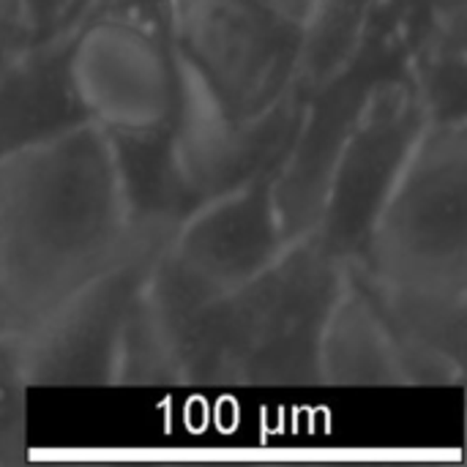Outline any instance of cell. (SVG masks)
Returning <instances> with one entry per match:
<instances>
[{"label": "cell", "mask_w": 467, "mask_h": 467, "mask_svg": "<svg viewBox=\"0 0 467 467\" xmlns=\"http://www.w3.org/2000/svg\"><path fill=\"white\" fill-rule=\"evenodd\" d=\"M156 254H129L22 337L27 386H115L123 328Z\"/></svg>", "instance_id": "cell-8"}, {"label": "cell", "mask_w": 467, "mask_h": 467, "mask_svg": "<svg viewBox=\"0 0 467 467\" xmlns=\"http://www.w3.org/2000/svg\"><path fill=\"white\" fill-rule=\"evenodd\" d=\"M263 3H268V5H274V8H279V11L296 16V19H301V22L306 19V11H309V5H312V0H263Z\"/></svg>", "instance_id": "cell-20"}, {"label": "cell", "mask_w": 467, "mask_h": 467, "mask_svg": "<svg viewBox=\"0 0 467 467\" xmlns=\"http://www.w3.org/2000/svg\"><path fill=\"white\" fill-rule=\"evenodd\" d=\"M0 331H8V328H5V320H3V309H0Z\"/></svg>", "instance_id": "cell-22"}, {"label": "cell", "mask_w": 467, "mask_h": 467, "mask_svg": "<svg viewBox=\"0 0 467 467\" xmlns=\"http://www.w3.org/2000/svg\"><path fill=\"white\" fill-rule=\"evenodd\" d=\"M93 0H68V8H66V16H63V25L60 27H71L77 19H79V14L90 5Z\"/></svg>", "instance_id": "cell-21"}, {"label": "cell", "mask_w": 467, "mask_h": 467, "mask_svg": "<svg viewBox=\"0 0 467 467\" xmlns=\"http://www.w3.org/2000/svg\"><path fill=\"white\" fill-rule=\"evenodd\" d=\"M380 11L402 44L405 60L435 41L467 36V0H380Z\"/></svg>", "instance_id": "cell-16"}, {"label": "cell", "mask_w": 467, "mask_h": 467, "mask_svg": "<svg viewBox=\"0 0 467 467\" xmlns=\"http://www.w3.org/2000/svg\"><path fill=\"white\" fill-rule=\"evenodd\" d=\"M27 389L22 337L0 331V465L25 457Z\"/></svg>", "instance_id": "cell-17"}, {"label": "cell", "mask_w": 467, "mask_h": 467, "mask_svg": "<svg viewBox=\"0 0 467 467\" xmlns=\"http://www.w3.org/2000/svg\"><path fill=\"white\" fill-rule=\"evenodd\" d=\"M96 123L74 77V27L36 38L0 74V161Z\"/></svg>", "instance_id": "cell-12"}, {"label": "cell", "mask_w": 467, "mask_h": 467, "mask_svg": "<svg viewBox=\"0 0 467 467\" xmlns=\"http://www.w3.org/2000/svg\"><path fill=\"white\" fill-rule=\"evenodd\" d=\"M183 66L233 120L268 112L298 79L304 22L263 0H172Z\"/></svg>", "instance_id": "cell-5"}, {"label": "cell", "mask_w": 467, "mask_h": 467, "mask_svg": "<svg viewBox=\"0 0 467 467\" xmlns=\"http://www.w3.org/2000/svg\"><path fill=\"white\" fill-rule=\"evenodd\" d=\"M348 265L315 233L208 312L189 386H320V342Z\"/></svg>", "instance_id": "cell-2"}, {"label": "cell", "mask_w": 467, "mask_h": 467, "mask_svg": "<svg viewBox=\"0 0 467 467\" xmlns=\"http://www.w3.org/2000/svg\"><path fill=\"white\" fill-rule=\"evenodd\" d=\"M25 0H0V74L36 41Z\"/></svg>", "instance_id": "cell-18"}, {"label": "cell", "mask_w": 467, "mask_h": 467, "mask_svg": "<svg viewBox=\"0 0 467 467\" xmlns=\"http://www.w3.org/2000/svg\"><path fill=\"white\" fill-rule=\"evenodd\" d=\"M134 252L99 123L0 161V309L11 334L25 337Z\"/></svg>", "instance_id": "cell-1"}, {"label": "cell", "mask_w": 467, "mask_h": 467, "mask_svg": "<svg viewBox=\"0 0 467 467\" xmlns=\"http://www.w3.org/2000/svg\"><path fill=\"white\" fill-rule=\"evenodd\" d=\"M274 178L276 172L260 175L205 202L175 233L167 252L219 293L257 276L290 244L276 213Z\"/></svg>", "instance_id": "cell-10"}, {"label": "cell", "mask_w": 467, "mask_h": 467, "mask_svg": "<svg viewBox=\"0 0 467 467\" xmlns=\"http://www.w3.org/2000/svg\"><path fill=\"white\" fill-rule=\"evenodd\" d=\"M378 8L380 0H312L296 82L309 90L337 74L358 49Z\"/></svg>", "instance_id": "cell-15"}, {"label": "cell", "mask_w": 467, "mask_h": 467, "mask_svg": "<svg viewBox=\"0 0 467 467\" xmlns=\"http://www.w3.org/2000/svg\"><path fill=\"white\" fill-rule=\"evenodd\" d=\"M104 134L129 238L140 249L161 252L205 205L183 172L172 123L150 129H104Z\"/></svg>", "instance_id": "cell-13"}, {"label": "cell", "mask_w": 467, "mask_h": 467, "mask_svg": "<svg viewBox=\"0 0 467 467\" xmlns=\"http://www.w3.org/2000/svg\"><path fill=\"white\" fill-rule=\"evenodd\" d=\"M304 107L306 93L296 82L268 112L252 120H233L183 66L172 134L183 172L200 200L211 202L260 175L279 172L301 126Z\"/></svg>", "instance_id": "cell-9"}, {"label": "cell", "mask_w": 467, "mask_h": 467, "mask_svg": "<svg viewBox=\"0 0 467 467\" xmlns=\"http://www.w3.org/2000/svg\"><path fill=\"white\" fill-rule=\"evenodd\" d=\"M320 386H405L389 337L350 276L323 331Z\"/></svg>", "instance_id": "cell-14"}, {"label": "cell", "mask_w": 467, "mask_h": 467, "mask_svg": "<svg viewBox=\"0 0 467 467\" xmlns=\"http://www.w3.org/2000/svg\"><path fill=\"white\" fill-rule=\"evenodd\" d=\"M74 27V77L104 129L172 123L183 88L172 0H93Z\"/></svg>", "instance_id": "cell-4"}, {"label": "cell", "mask_w": 467, "mask_h": 467, "mask_svg": "<svg viewBox=\"0 0 467 467\" xmlns=\"http://www.w3.org/2000/svg\"><path fill=\"white\" fill-rule=\"evenodd\" d=\"M408 60L389 19L378 8L353 57L326 82L304 90L306 107L296 140L274 178V202L287 241L315 230L334 164L356 129L372 90Z\"/></svg>", "instance_id": "cell-7"}, {"label": "cell", "mask_w": 467, "mask_h": 467, "mask_svg": "<svg viewBox=\"0 0 467 467\" xmlns=\"http://www.w3.org/2000/svg\"><path fill=\"white\" fill-rule=\"evenodd\" d=\"M348 276L372 304L405 386H462L467 293L383 282L361 265Z\"/></svg>", "instance_id": "cell-11"}, {"label": "cell", "mask_w": 467, "mask_h": 467, "mask_svg": "<svg viewBox=\"0 0 467 467\" xmlns=\"http://www.w3.org/2000/svg\"><path fill=\"white\" fill-rule=\"evenodd\" d=\"M25 5H27L30 22L36 27V36L44 38V36L60 30L68 0H25Z\"/></svg>", "instance_id": "cell-19"}, {"label": "cell", "mask_w": 467, "mask_h": 467, "mask_svg": "<svg viewBox=\"0 0 467 467\" xmlns=\"http://www.w3.org/2000/svg\"><path fill=\"white\" fill-rule=\"evenodd\" d=\"M430 126L416 85L405 71L386 77L350 131L315 224V235L345 265L361 263L372 227Z\"/></svg>", "instance_id": "cell-6"}, {"label": "cell", "mask_w": 467, "mask_h": 467, "mask_svg": "<svg viewBox=\"0 0 467 467\" xmlns=\"http://www.w3.org/2000/svg\"><path fill=\"white\" fill-rule=\"evenodd\" d=\"M353 265L394 285L467 293V123L427 126Z\"/></svg>", "instance_id": "cell-3"}]
</instances>
